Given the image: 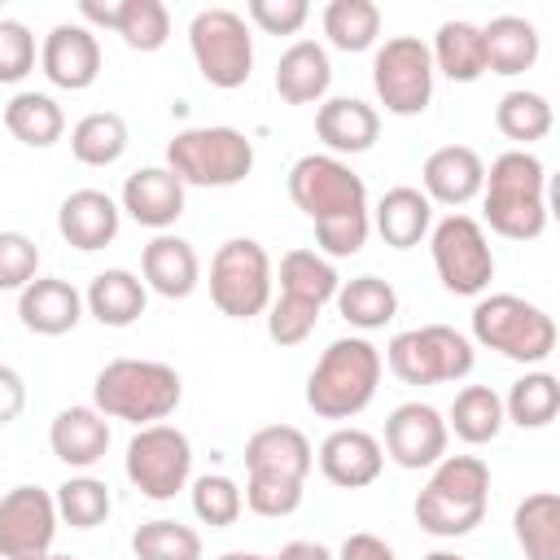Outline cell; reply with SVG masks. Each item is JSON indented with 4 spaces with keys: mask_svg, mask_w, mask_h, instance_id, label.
<instances>
[{
    "mask_svg": "<svg viewBox=\"0 0 560 560\" xmlns=\"http://www.w3.org/2000/svg\"><path fill=\"white\" fill-rule=\"evenodd\" d=\"M289 197L315 223V241L328 262L354 258L368 245L372 232L368 184L350 171V162L332 153H302L289 166Z\"/></svg>",
    "mask_w": 560,
    "mask_h": 560,
    "instance_id": "6da1fadb",
    "label": "cell"
},
{
    "mask_svg": "<svg viewBox=\"0 0 560 560\" xmlns=\"http://www.w3.org/2000/svg\"><path fill=\"white\" fill-rule=\"evenodd\" d=\"M315 468V446L293 424H262L245 442V508L254 516L280 521L302 508L306 477Z\"/></svg>",
    "mask_w": 560,
    "mask_h": 560,
    "instance_id": "7a4b0ae2",
    "label": "cell"
},
{
    "mask_svg": "<svg viewBox=\"0 0 560 560\" xmlns=\"http://www.w3.org/2000/svg\"><path fill=\"white\" fill-rule=\"evenodd\" d=\"M481 210L494 236L538 241L547 228V166L529 149H508L486 166Z\"/></svg>",
    "mask_w": 560,
    "mask_h": 560,
    "instance_id": "3957f363",
    "label": "cell"
},
{
    "mask_svg": "<svg viewBox=\"0 0 560 560\" xmlns=\"http://www.w3.org/2000/svg\"><path fill=\"white\" fill-rule=\"evenodd\" d=\"M490 464L481 455H442L416 494V525L433 538H464L486 521Z\"/></svg>",
    "mask_w": 560,
    "mask_h": 560,
    "instance_id": "277c9868",
    "label": "cell"
},
{
    "mask_svg": "<svg viewBox=\"0 0 560 560\" xmlns=\"http://www.w3.org/2000/svg\"><path fill=\"white\" fill-rule=\"evenodd\" d=\"M184 398V381L162 359H109L92 381V407L105 420H127L136 429L166 420Z\"/></svg>",
    "mask_w": 560,
    "mask_h": 560,
    "instance_id": "5b68a950",
    "label": "cell"
},
{
    "mask_svg": "<svg viewBox=\"0 0 560 560\" xmlns=\"http://www.w3.org/2000/svg\"><path fill=\"white\" fill-rule=\"evenodd\" d=\"M385 359L368 337H337L306 376V407L319 420H354L381 385Z\"/></svg>",
    "mask_w": 560,
    "mask_h": 560,
    "instance_id": "8992f818",
    "label": "cell"
},
{
    "mask_svg": "<svg viewBox=\"0 0 560 560\" xmlns=\"http://www.w3.org/2000/svg\"><path fill=\"white\" fill-rule=\"evenodd\" d=\"M276 280H280V293H271V306L262 311L267 315V337L276 346H302L315 332L324 306L337 298L341 276L319 249H289L280 258Z\"/></svg>",
    "mask_w": 560,
    "mask_h": 560,
    "instance_id": "52a82bcc",
    "label": "cell"
},
{
    "mask_svg": "<svg viewBox=\"0 0 560 560\" xmlns=\"http://www.w3.org/2000/svg\"><path fill=\"white\" fill-rule=\"evenodd\" d=\"M468 341H477L512 363L534 368V363H547L556 350V319L521 293H490V298H477V306H472Z\"/></svg>",
    "mask_w": 560,
    "mask_h": 560,
    "instance_id": "ba28073f",
    "label": "cell"
},
{
    "mask_svg": "<svg viewBox=\"0 0 560 560\" xmlns=\"http://www.w3.org/2000/svg\"><path fill=\"white\" fill-rule=\"evenodd\" d=\"M166 171L184 188H232L254 171V140L241 127H184L166 144Z\"/></svg>",
    "mask_w": 560,
    "mask_h": 560,
    "instance_id": "9c48e42d",
    "label": "cell"
},
{
    "mask_svg": "<svg viewBox=\"0 0 560 560\" xmlns=\"http://www.w3.org/2000/svg\"><path fill=\"white\" fill-rule=\"evenodd\" d=\"M472 363H477L472 341L451 324L402 328L385 346V368L402 385H455L472 372Z\"/></svg>",
    "mask_w": 560,
    "mask_h": 560,
    "instance_id": "30bf717a",
    "label": "cell"
},
{
    "mask_svg": "<svg viewBox=\"0 0 560 560\" xmlns=\"http://www.w3.org/2000/svg\"><path fill=\"white\" fill-rule=\"evenodd\" d=\"M276 267L254 236H232L210 258V302L228 319H254L271 306Z\"/></svg>",
    "mask_w": 560,
    "mask_h": 560,
    "instance_id": "8fae6325",
    "label": "cell"
},
{
    "mask_svg": "<svg viewBox=\"0 0 560 560\" xmlns=\"http://www.w3.org/2000/svg\"><path fill=\"white\" fill-rule=\"evenodd\" d=\"M188 48H192L197 74L219 92L245 88L254 74V35L236 9H223V4L197 9L188 22Z\"/></svg>",
    "mask_w": 560,
    "mask_h": 560,
    "instance_id": "7c38bea8",
    "label": "cell"
},
{
    "mask_svg": "<svg viewBox=\"0 0 560 560\" xmlns=\"http://www.w3.org/2000/svg\"><path fill=\"white\" fill-rule=\"evenodd\" d=\"M429 254H433V271L442 280V289L455 298H481L494 280L490 236L464 210H451L429 228Z\"/></svg>",
    "mask_w": 560,
    "mask_h": 560,
    "instance_id": "4fadbf2b",
    "label": "cell"
},
{
    "mask_svg": "<svg viewBox=\"0 0 560 560\" xmlns=\"http://www.w3.org/2000/svg\"><path fill=\"white\" fill-rule=\"evenodd\" d=\"M122 468H127V481L144 499L171 503L192 481V442H188L184 429H175L166 420L144 424V429L131 433L127 455H122Z\"/></svg>",
    "mask_w": 560,
    "mask_h": 560,
    "instance_id": "5bb4252c",
    "label": "cell"
},
{
    "mask_svg": "<svg viewBox=\"0 0 560 560\" xmlns=\"http://www.w3.org/2000/svg\"><path fill=\"white\" fill-rule=\"evenodd\" d=\"M372 92L385 114L416 118L433 101V57L420 35H394L372 52Z\"/></svg>",
    "mask_w": 560,
    "mask_h": 560,
    "instance_id": "9a60e30c",
    "label": "cell"
},
{
    "mask_svg": "<svg viewBox=\"0 0 560 560\" xmlns=\"http://www.w3.org/2000/svg\"><path fill=\"white\" fill-rule=\"evenodd\" d=\"M57 503L39 486H13L0 499V560H39L57 538Z\"/></svg>",
    "mask_w": 560,
    "mask_h": 560,
    "instance_id": "2e32d148",
    "label": "cell"
},
{
    "mask_svg": "<svg viewBox=\"0 0 560 560\" xmlns=\"http://www.w3.org/2000/svg\"><path fill=\"white\" fill-rule=\"evenodd\" d=\"M446 416L433 407V402H398L389 416H385V459H394L398 468L407 472H420V468H433L442 455H446Z\"/></svg>",
    "mask_w": 560,
    "mask_h": 560,
    "instance_id": "e0dca14e",
    "label": "cell"
},
{
    "mask_svg": "<svg viewBox=\"0 0 560 560\" xmlns=\"http://www.w3.org/2000/svg\"><path fill=\"white\" fill-rule=\"evenodd\" d=\"M83 26L114 31L131 52H158L171 39V13L162 0H79Z\"/></svg>",
    "mask_w": 560,
    "mask_h": 560,
    "instance_id": "ac0fdd59",
    "label": "cell"
},
{
    "mask_svg": "<svg viewBox=\"0 0 560 560\" xmlns=\"http://www.w3.org/2000/svg\"><path fill=\"white\" fill-rule=\"evenodd\" d=\"M39 70L61 92H83L101 74V39L83 22H57L39 44Z\"/></svg>",
    "mask_w": 560,
    "mask_h": 560,
    "instance_id": "d6986e66",
    "label": "cell"
},
{
    "mask_svg": "<svg viewBox=\"0 0 560 560\" xmlns=\"http://www.w3.org/2000/svg\"><path fill=\"white\" fill-rule=\"evenodd\" d=\"M315 464H319V472H324L328 486H337V490H363V486H372L381 477L385 451H381V438H372L368 429L341 424V429H332L319 442Z\"/></svg>",
    "mask_w": 560,
    "mask_h": 560,
    "instance_id": "ffe728a7",
    "label": "cell"
},
{
    "mask_svg": "<svg viewBox=\"0 0 560 560\" xmlns=\"http://www.w3.org/2000/svg\"><path fill=\"white\" fill-rule=\"evenodd\" d=\"M420 192L433 201V206H468L472 197H481V184H486V162L472 144H442L424 158L420 166Z\"/></svg>",
    "mask_w": 560,
    "mask_h": 560,
    "instance_id": "44dd1931",
    "label": "cell"
},
{
    "mask_svg": "<svg viewBox=\"0 0 560 560\" xmlns=\"http://www.w3.org/2000/svg\"><path fill=\"white\" fill-rule=\"evenodd\" d=\"M118 228H122V210L101 188H74L57 206V232H61V241L74 245V249H83V254H96V249L114 245Z\"/></svg>",
    "mask_w": 560,
    "mask_h": 560,
    "instance_id": "7402d4cb",
    "label": "cell"
},
{
    "mask_svg": "<svg viewBox=\"0 0 560 560\" xmlns=\"http://www.w3.org/2000/svg\"><path fill=\"white\" fill-rule=\"evenodd\" d=\"M184 184L166 171V166H140L122 179V192H118V210L131 214L140 228L149 232H166L179 214H184Z\"/></svg>",
    "mask_w": 560,
    "mask_h": 560,
    "instance_id": "603a6c76",
    "label": "cell"
},
{
    "mask_svg": "<svg viewBox=\"0 0 560 560\" xmlns=\"http://www.w3.org/2000/svg\"><path fill=\"white\" fill-rule=\"evenodd\" d=\"M18 319L35 337H66L83 319V293L61 276H35L18 293Z\"/></svg>",
    "mask_w": 560,
    "mask_h": 560,
    "instance_id": "cb8c5ba5",
    "label": "cell"
},
{
    "mask_svg": "<svg viewBox=\"0 0 560 560\" xmlns=\"http://www.w3.org/2000/svg\"><path fill=\"white\" fill-rule=\"evenodd\" d=\"M140 280L158 298H171V302L188 298L201 284V258H197L192 241H184L175 232H158L140 249Z\"/></svg>",
    "mask_w": 560,
    "mask_h": 560,
    "instance_id": "d4e9b609",
    "label": "cell"
},
{
    "mask_svg": "<svg viewBox=\"0 0 560 560\" xmlns=\"http://www.w3.org/2000/svg\"><path fill=\"white\" fill-rule=\"evenodd\" d=\"M48 446L52 455L66 464V468H96L109 451V420L92 407V402H79V407H61L48 424Z\"/></svg>",
    "mask_w": 560,
    "mask_h": 560,
    "instance_id": "484cf974",
    "label": "cell"
},
{
    "mask_svg": "<svg viewBox=\"0 0 560 560\" xmlns=\"http://www.w3.org/2000/svg\"><path fill=\"white\" fill-rule=\"evenodd\" d=\"M315 136L324 140L332 158L368 153L381 136V114L359 96H328L315 109Z\"/></svg>",
    "mask_w": 560,
    "mask_h": 560,
    "instance_id": "4316f807",
    "label": "cell"
},
{
    "mask_svg": "<svg viewBox=\"0 0 560 560\" xmlns=\"http://www.w3.org/2000/svg\"><path fill=\"white\" fill-rule=\"evenodd\" d=\"M332 88V61L328 48L315 39H298L276 61V96L284 105H319Z\"/></svg>",
    "mask_w": 560,
    "mask_h": 560,
    "instance_id": "83f0119b",
    "label": "cell"
},
{
    "mask_svg": "<svg viewBox=\"0 0 560 560\" xmlns=\"http://www.w3.org/2000/svg\"><path fill=\"white\" fill-rule=\"evenodd\" d=\"M149 306V289L127 267H105L83 289V311L105 328H131Z\"/></svg>",
    "mask_w": 560,
    "mask_h": 560,
    "instance_id": "f1b7e54d",
    "label": "cell"
},
{
    "mask_svg": "<svg viewBox=\"0 0 560 560\" xmlns=\"http://www.w3.org/2000/svg\"><path fill=\"white\" fill-rule=\"evenodd\" d=\"M481 44H486V70L490 74H525L534 70L538 52H542V35L529 18H516V13H499L481 26Z\"/></svg>",
    "mask_w": 560,
    "mask_h": 560,
    "instance_id": "f546056e",
    "label": "cell"
},
{
    "mask_svg": "<svg viewBox=\"0 0 560 560\" xmlns=\"http://www.w3.org/2000/svg\"><path fill=\"white\" fill-rule=\"evenodd\" d=\"M372 228L381 232V241H385L389 249H416V245L429 236V228H433V201H429L420 188L398 184V188H389V192L376 201Z\"/></svg>",
    "mask_w": 560,
    "mask_h": 560,
    "instance_id": "4dcf8cb0",
    "label": "cell"
},
{
    "mask_svg": "<svg viewBox=\"0 0 560 560\" xmlns=\"http://www.w3.org/2000/svg\"><path fill=\"white\" fill-rule=\"evenodd\" d=\"M429 57H433V74H446L451 83H477L486 74L481 26L477 22H464V18L442 22L438 35H433V44H429Z\"/></svg>",
    "mask_w": 560,
    "mask_h": 560,
    "instance_id": "1f68e13d",
    "label": "cell"
},
{
    "mask_svg": "<svg viewBox=\"0 0 560 560\" xmlns=\"http://www.w3.org/2000/svg\"><path fill=\"white\" fill-rule=\"evenodd\" d=\"M512 534L525 560H560V494L534 490L512 512Z\"/></svg>",
    "mask_w": 560,
    "mask_h": 560,
    "instance_id": "d6a6232c",
    "label": "cell"
},
{
    "mask_svg": "<svg viewBox=\"0 0 560 560\" xmlns=\"http://www.w3.org/2000/svg\"><path fill=\"white\" fill-rule=\"evenodd\" d=\"M332 302H337V315L350 328H359V332H376V328H385L398 315L394 284L381 280V276H372V271L368 276H354V280H341Z\"/></svg>",
    "mask_w": 560,
    "mask_h": 560,
    "instance_id": "836d02e7",
    "label": "cell"
},
{
    "mask_svg": "<svg viewBox=\"0 0 560 560\" xmlns=\"http://www.w3.org/2000/svg\"><path fill=\"white\" fill-rule=\"evenodd\" d=\"M4 127L26 149H52L66 136V114L48 92H13L4 105Z\"/></svg>",
    "mask_w": 560,
    "mask_h": 560,
    "instance_id": "e575fe53",
    "label": "cell"
},
{
    "mask_svg": "<svg viewBox=\"0 0 560 560\" xmlns=\"http://www.w3.org/2000/svg\"><path fill=\"white\" fill-rule=\"evenodd\" d=\"M503 394H494L490 385H464L446 411V433H455L468 446H486L503 433Z\"/></svg>",
    "mask_w": 560,
    "mask_h": 560,
    "instance_id": "d590c367",
    "label": "cell"
},
{
    "mask_svg": "<svg viewBox=\"0 0 560 560\" xmlns=\"http://www.w3.org/2000/svg\"><path fill=\"white\" fill-rule=\"evenodd\" d=\"M131 144L127 118L114 109H92L70 127V153L83 166H114Z\"/></svg>",
    "mask_w": 560,
    "mask_h": 560,
    "instance_id": "8d00e7d4",
    "label": "cell"
},
{
    "mask_svg": "<svg viewBox=\"0 0 560 560\" xmlns=\"http://www.w3.org/2000/svg\"><path fill=\"white\" fill-rule=\"evenodd\" d=\"M556 114H551V101L542 92H529V88H512L499 96L494 105V127L516 144V149H529L534 140H542L551 131Z\"/></svg>",
    "mask_w": 560,
    "mask_h": 560,
    "instance_id": "74e56055",
    "label": "cell"
},
{
    "mask_svg": "<svg viewBox=\"0 0 560 560\" xmlns=\"http://www.w3.org/2000/svg\"><path fill=\"white\" fill-rule=\"evenodd\" d=\"M556 411H560V381L542 368L525 372L503 394V420H512L516 429H547L556 420Z\"/></svg>",
    "mask_w": 560,
    "mask_h": 560,
    "instance_id": "f35d334b",
    "label": "cell"
},
{
    "mask_svg": "<svg viewBox=\"0 0 560 560\" xmlns=\"http://www.w3.org/2000/svg\"><path fill=\"white\" fill-rule=\"evenodd\" d=\"M52 503H57V521H66L70 529H96V525H105L109 512H114L109 486H105L101 477H92V472L66 477V481L57 486Z\"/></svg>",
    "mask_w": 560,
    "mask_h": 560,
    "instance_id": "ab89813d",
    "label": "cell"
},
{
    "mask_svg": "<svg viewBox=\"0 0 560 560\" xmlns=\"http://www.w3.org/2000/svg\"><path fill=\"white\" fill-rule=\"evenodd\" d=\"M324 35L341 52H368L381 39V9L372 0H332L324 9Z\"/></svg>",
    "mask_w": 560,
    "mask_h": 560,
    "instance_id": "60d3db41",
    "label": "cell"
},
{
    "mask_svg": "<svg viewBox=\"0 0 560 560\" xmlns=\"http://www.w3.org/2000/svg\"><path fill=\"white\" fill-rule=\"evenodd\" d=\"M131 556L136 560H201V534L184 521L153 516L131 534Z\"/></svg>",
    "mask_w": 560,
    "mask_h": 560,
    "instance_id": "b9f144b4",
    "label": "cell"
},
{
    "mask_svg": "<svg viewBox=\"0 0 560 560\" xmlns=\"http://www.w3.org/2000/svg\"><path fill=\"white\" fill-rule=\"evenodd\" d=\"M188 499H192V516L210 529H228L245 512V494L228 472H206V477L188 481Z\"/></svg>",
    "mask_w": 560,
    "mask_h": 560,
    "instance_id": "7bdbcfd3",
    "label": "cell"
},
{
    "mask_svg": "<svg viewBox=\"0 0 560 560\" xmlns=\"http://www.w3.org/2000/svg\"><path fill=\"white\" fill-rule=\"evenodd\" d=\"M35 276H39V245L18 228H0V289L22 293Z\"/></svg>",
    "mask_w": 560,
    "mask_h": 560,
    "instance_id": "ee69618b",
    "label": "cell"
},
{
    "mask_svg": "<svg viewBox=\"0 0 560 560\" xmlns=\"http://www.w3.org/2000/svg\"><path fill=\"white\" fill-rule=\"evenodd\" d=\"M35 70V35L18 18H0V83H22Z\"/></svg>",
    "mask_w": 560,
    "mask_h": 560,
    "instance_id": "f6af8a7d",
    "label": "cell"
},
{
    "mask_svg": "<svg viewBox=\"0 0 560 560\" xmlns=\"http://www.w3.org/2000/svg\"><path fill=\"white\" fill-rule=\"evenodd\" d=\"M245 18L262 35H298L306 26V18H311V4L306 0H249Z\"/></svg>",
    "mask_w": 560,
    "mask_h": 560,
    "instance_id": "bcb514c9",
    "label": "cell"
},
{
    "mask_svg": "<svg viewBox=\"0 0 560 560\" xmlns=\"http://www.w3.org/2000/svg\"><path fill=\"white\" fill-rule=\"evenodd\" d=\"M332 556H337V560H398V551H394L381 534H368V529L346 534V542H341Z\"/></svg>",
    "mask_w": 560,
    "mask_h": 560,
    "instance_id": "7dc6e473",
    "label": "cell"
},
{
    "mask_svg": "<svg viewBox=\"0 0 560 560\" xmlns=\"http://www.w3.org/2000/svg\"><path fill=\"white\" fill-rule=\"evenodd\" d=\"M22 407H26V381L18 368L0 363V429L13 424L22 416Z\"/></svg>",
    "mask_w": 560,
    "mask_h": 560,
    "instance_id": "c3c4849f",
    "label": "cell"
},
{
    "mask_svg": "<svg viewBox=\"0 0 560 560\" xmlns=\"http://www.w3.org/2000/svg\"><path fill=\"white\" fill-rule=\"evenodd\" d=\"M271 560H337L324 542H311V538H293V542H284Z\"/></svg>",
    "mask_w": 560,
    "mask_h": 560,
    "instance_id": "681fc988",
    "label": "cell"
},
{
    "mask_svg": "<svg viewBox=\"0 0 560 560\" xmlns=\"http://www.w3.org/2000/svg\"><path fill=\"white\" fill-rule=\"evenodd\" d=\"M214 560H271V556H258V551H223Z\"/></svg>",
    "mask_w": 560,
    "mask_h": 560,
    "instance_id": "f907efd6",
    "label": "cell"
},
{
    "mask_svg": "<svg viewBox=\"0 0 560 560\" xmlns=\"http://www.w3.org/2000/svg\"><path fill=\"white\" fill-rule=\"evenodd\" d=\"M420 560H468V556H459V551H429V556H420Z\"/></svg>",
    "mask_w": 560,
    "mask_h": 560,
    "instance_id": "816d5d0a",
    "label": "cell"
},
{
    "mask_svg": "<svg viewBox=\"0 0 560 560\" xmlns=\"http://www.w3.org/2000/svg\"><path fill=\"white\" fill-rule=\"evenodd\" d=\"M39 560H74V556H57V551H48V556H39Z\"/></svg>",
    "mask_w": 560,
    "mask_h": 560,
    "instance_id": "f5cc1de1",
    "label": "cell"
}]
</instances>
